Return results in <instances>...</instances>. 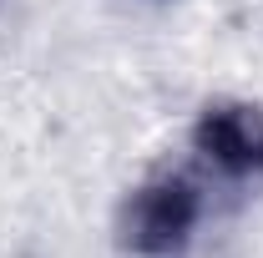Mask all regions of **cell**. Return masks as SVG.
Instances as JSON below:
<instances>
[{
	"instance_id": "6da1fadb",
	"label": "cell",
	"mask_w": 263,
	"mask_h": 258,
	"mask_svg": "<svg viewBox=\"0 0 263 258\" xmlns=\"http://www.w3.org/2000/svg\"><path fill=\"white\" fill-rule=\"evenodd\" d=\"M193 223H197V193H193L187 177H162V182L142 188L127 202V218H122L127 243L137 253H147V258L177 253L187 243Z\"/></svg>"
},
{
	"instance_id": "7a4b0ae2",
	"label": "cell",
	"mask_w": 263,
	"mask_h": 258,
	"mask_svg": "<svg viewBox=\"0 0 263 258\" xmlns=\"http://www.w3.org/2000/svg\"><path fill=\"white\" fill-rule=\"evenodd\" d=\"M197 152L228 177L263 172V112L253 106H208L197 122Z\"/></svg>"
}]
</instances>
